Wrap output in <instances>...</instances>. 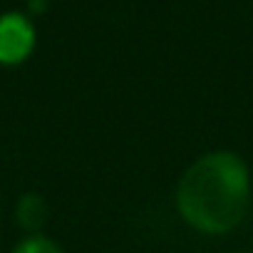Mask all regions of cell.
Returning <instances> with one entry per match:
<instances>
[{
    "instance_id": "obj_1",
    "label": "cell",
    "mask_w": 253,
    "mask_h": 253,
    "mask_svg": "<svg viewBox=\"0 0 253 253\" xmlns=\"http://www.w3.org/2000/svg\"><path fill=\"white\" fill-rule=\"evenodd\" d=\"M251 206V169L241 154L213 149L186 167L176 184V211L206 236L238 228Z\"/></svg>"
},
{
    "instance_id": "obj_2",
    "label": "cell",
    "mask_w": 253,
    "mask_h": 253,
    "mask_svg": "<svg viewBox=\"0 0 253 253\" xmlns=\"http://www.w3.org/2000/svg\"><path fill=\"white\" fill-rule=\"evenodd\" d=\"M35 50V28L23 13L0 15V65H23Z\"/></svg>"
},
{
    "instance_id": "obj_3",
    "label": "cell",
    "mask_w": 253,
    "mask_h": 253,
    "mask_svg": "<svg viewBox=\"0 0 253 253\" xmlns=\"http://www.w3.org/2000/svg\"><path fill=\"white\" fill-rule=\"evenodd\" d=\"M47 221H50V206L45 196L38 191H25L15 204V223L28 236H33V233H42Z\"/></svg>"
},
{
    "instance_id": "obj_4",
    "label": "cell",
    "mask_w": 253,
    "mask_h": 253,
    "mask_svg": "<svg viewBox=\"0 0 253 253\" xmlns=\"http://www.w3.org/2000/svg\"><path fill=\"white\" fill-rule=\"evenodd\" d=\"M13 253H65L60 243H55L52 238H47L45 233H33L25 236L15 243Z\"/></svg>"
},
{
    "instance_id": "obj_5",
    "label": "cell",
    "mask_w": 253,
    "mask_h": 253,
    "mask_svg": "<svg viewBox=\"0 0 253 253\" xmlns=\"http://www.w3.org/2000/svg\"><path fill=\"white\" fill-rule=\"evenodd\" d=\"M28 8H30V13L40 15V13L47 10V0H28Z\"/></svg>"
},
{
    "instance_id": "obj_6",
    "label": "cell",
    "mask_w": 253,
    "mask_h": 253,
    "mask_svg": "<svg viewBox=\"0 0 253 253\" xmlns=\"http://www.w3.org/2000/svg\"><path fill=\"white\" fill-rule=\"evenodd\" d=\"M238 253H253V251H238Z\"/></svg>"
}]
</instances>
